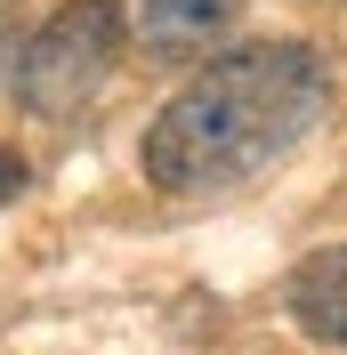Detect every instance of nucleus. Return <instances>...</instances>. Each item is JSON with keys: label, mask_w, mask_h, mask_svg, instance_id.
I'll return each instance as SVG.
<instances>
[{"label": "nucleus", "mask_w": 347, "mask_h": 355, "mask_svg": "<svg viewBox=\"0 0 347 355\" xmlns=\"http://www.w3.org/2000/svg\"><path fill=\"white\" fill-rule=\"evenodd\" d=\"M130 41V17H121V0H65L57 17L24 41L17 57V105L57 121V113H81L97 89H105L113 57Z\"/></svg>", "instance_id": "2"}, {"label": "nucleus", "mask_w": 347, "mask_h": 355, "mask_svg": "<svg viewBox=\"0 0 347 355\" xmlns=\"http://www.w3.org/2000/svg\"><path fill=\"white\" fill-rule=\"evenodd\" d=\"M331 113V65L307 41H259L202 65L153 113L146 178L162 194H218L282 162L315 121Z\"/></svg>", "instance_id": "1"}, {"label": "nucleus", "mask_w": 347, "mask_h": 355, "mask_svg": "<svg viewBox=\"0 0 347 355\" xmlns=\"http://www.w3.org/2000/svg\"><path fill=\"white\" fill-rule=\"evenodd\" d=\"M291 315H299L307 339L347 347V243H331V250H315V259H299V275H291Z\"/></svg>", "instance_id": "3"}, {"label": "nucleus", "mask_w": 347, "mask_h": 355, "mask_svg": "<svg viewBox=\"0 0 347 355\" xmlns=\"http://www.w3.org/2000/svg\"><path fill=\"white\" fill-rule=\"evenodd\" d=\"M8 17H17V0H0V65H8Z\"/></svg>", "instance_id": "6"}, {"label": "nucleus", "mask_w": 347, "mask_h": 355, "mask_svg": "<svg viewBox=\"0 0 347 355\" xmlns=\"http://www.w3.org/2000/svg\"><path fill=\"white\" fill-rule=\"evenodd\" d=\"M242 17V0H137V33H146V49H202L218 41L226 24Z\"/></svg>", "instance_id": "4"}, {"label": "nucleus", "mask_w": 347, "mask_h": 355, "mask_svg": "<svg viewBox=\"0 0 347 355\" xmlns=\"http://www.w3.org/2000/svg\"><path fill=\"white\" fill-rule=\"evenodd\" d=\"M24 178H33V170H24V154H8V146H0V210L24 194Z\"/></svg>", "instance_id": "5"}]
</instances>
